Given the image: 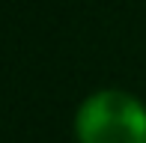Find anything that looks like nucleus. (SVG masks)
<instances>
[{
  "mask_svg": "<svg viewBox=\"0 0 146 143\" xmlns=\"http://www.w3.org/2000/svg\"><path fill=\"white\" fill-rule=\"evenodd\" d=\"M72 128L78 143H146V105L119 87L92 89L78 105Z\"/></svg>",
  "mask_w": 146,
  "mask_h": 143,
  "instance_id": "nucleus-1",
  "label": "nucleus"
}]
</instances>
